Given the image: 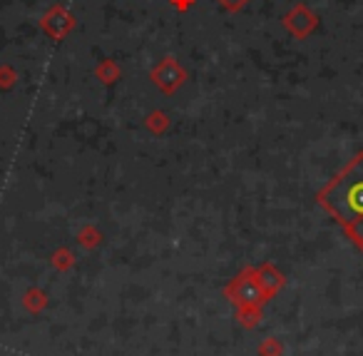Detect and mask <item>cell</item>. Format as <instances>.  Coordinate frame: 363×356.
Wrapping results in <instances>:
<instances>
[{"label":"cell","instance_id":"cell-1","mask_svg":"<svg viewBox=\"0 0 363 356\" xmlns=\"http://www.w3.org/2000/svg\"><path fill=\"white\" fill-rule=\"evenodd\" d=\"M316 202L341 225L343 234L363 252V152H358L318 192Z\"/></svg>","mask_w":363,"mask_h":356},{"label":"cell","instance_id":"cell-2","mask_svg":"<svg viewBox=\"0 0 363 356\" xmlns=\"http://www.w3.org/2000/svg\"><path fill=\"white\" fill-rule=\"evenodd\" d=\"M224 296L234 304V309H264L267 304V294L254 279V266L242 269L227 286H224Z\"/></svg>","mask_w":363,"mask_h":356},{"label":"cell","instance_id":"cell-3","mask_svg":"<svg viewBox=\"0 0 363 356\" xmlns=\"http://www.w3.org/2000/svg\"><path fill=\"white\" fill-rule=\"evenodd\" d=\"M150 80L160 92H164V95H174V92L187 82V70L179 65L177 58L167 55L150 70Z\"/></svg>","mask_w":363,"mask_h":356},{"label":"cell","instance_id":"cell-4","mask_svg":"<svg viewBox=\"0 0 363 356\" xmlns=\"http://www.w3.org/2000/svg\"><path fill=\"white\" fill-rule=\"evenodd\" d=\"M284 28H286L294 38L303 41V38H308L318 28V16L308 6L296 3V6L284 16Z\"/></svg>","mask_w":363,"mask_h":356},{"label":"cell","instance_id":"cell-5","mask_svg":"<svg viewBox=\"0 0 363 356\" xmlns=\"http://www.w3.org/2000/svg\"><path fill=\"white\" fill-rule=\"evenodd\" d=\"M40 28L52 38V41H65L75 28V16L67 8L52 6L45 16L40 18Z\"/></svg>","mask_w":363,"mask_h":356},{"label":"cell","instance_id":"cell-6","mask_svg":"<svg viewBox=\"0 0 363 356\" xmlns=\"http://www.w3.org/2000/svg\"><path fill=\"white\" fill-rule=\"evenodd\" d=\"M254 279H257V284L262 286V291L267 294V299H274V296L279 294V289L284 286V274L277 269L274 264H262V266H254Z\"/></svg>","mask_w":363,"mask_h":356},{"label":"cell","instance_id":"cell-7","mask_svg":"<svg viewBox=\"0 0 363 356\" xmlns=\"http://www.w3.org/2000/svg\"><path fill=\"white\" fill-rule=\"evenodd\" d=\"M48 304V294L43 289H38V286H30V289L23 294V306H26L30 314H40L43 309H45Z\"/></svg>","mask_w":363,"mask_h":356},{"label":"cell","instance_id":"cell-8","mask_svg":"<svg viewBox=\"0 0 363 356\" xmlns=\"http://www.w3.org/2000/svg\"><path fill=\"white\" fill-rule=\"evenodd\" d=\"M120 65H117L115 60H110V58H107V60H102L100 65L95 68V77L100 82H105V85H115L117 80H120Z\"/></svg>","mask_w":363,"mask_h":356},{"label":"cell","instance_id":"cell-9","mask_svg":"<svg viewBox=\"0 0 363 356\" xmlns=\"http://www.w3.org/2000/svg\"><path fill=\"white\" fill-rule=\"evenodd\" d=\"M145 127L157 137V135H162V132H167V127H169V117H167V112L155 110V112H150V115H147Z\"/></svg>","mask_w":363,"mask_h":356},{"label":"cell","instance_id":"cell-10","mask_svg":"<svg viewBox=\"0 0 363 356\" xmlns=\"http://www.w3.org/2000/svg\"><path fill=\"white\" fill-rule=\"evenodd\" d=\"M100 242H102V234H100V230H97V227L87 225V227H82V230L77 232V244L85 247V249H95Z\"/></svg>","mask_w":363,"mask_h":356},{"label":"cell","instance_id":"cell-11","mask_svg":"<svg viewBox=\"0 0 363 356\" xmlns=\"http://www.w3.org/2000/svg\"><path fill=\"white\" fill-rule=\"evenodd\" d=\"M72 264H75V257H72L70 249H57L55 254H52V266H55L57 271H67Z\"/></svg>","mask_w":363,"mask_h":356},{"label":"cell","instance_id":"cell-12","mask_svg":"<svg viewBox=\"0 0 363 356\" xmlns=\"http://www.w3.org/2000/svg\"><path fill=\"white\" fill-rule=\"evenodd\" d=\"M284 354V346L277 336H269L259 344V356H281Z\"/></svg>","mask_w":363,"mask_h":356},{"label":"cell","instance_id":"cell-13","mask_svg":"<svg viewBox=\"0 0 363 356\" xmlns=\"http://www.w3.org/2000/svg\"><path fill=\"white\" fill-rule=\"evenodd\" d=\"M16 82H18V75H16V70H13L11 65L0 68V87L11 90V87H16Z\"/></svg>","mask_w":363,"mask_h":356},{"label":"cell","instance_id":"cell-14","mask_svg":"<svg viewBox=\"0 0 363 356\" xmlns=\"http://www.w3.org/2000/svg\"><path fill=\"white\" fill-rule=\"evenodd\" d=\"M217 3L224 8V11H229V13H237V11H242V8L247 6L249 0H217Z\"/></svg>","mask_w":363,"mask_h":356},{"label":"cell","instance_id":"cell-15","mask_svg":"<svg viewBox=\"0 0 363 356\" xmlns=\"http://www.w3.org/2000/svg\"><path fill=\"white\" fill-rule=\"evenodd\" d=\"M169 3L177 8V11H182V13H184V11H189V8L194 6V0H169Z\"/></svg>","mask_w":363,"mask_h":356}]
</instances>
